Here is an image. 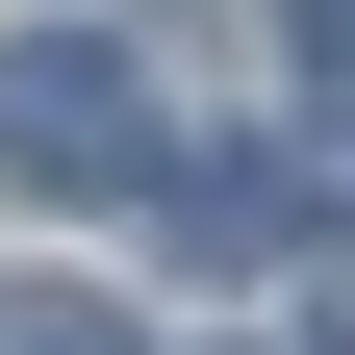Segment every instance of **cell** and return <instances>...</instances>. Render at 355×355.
<instances>
[{
  "mask_svg": "<svg viewBox=\"0 0 355 355\" xmlns=\"http://www.w3.org/2000/svg\"><path fill=\"white\" fill-rule=\"evenodd\" d=\"M304 51H355V0H304Z\"/></svg>",
  "mask_w": 355,
  "mask_h": 355,
  "instance_id": "cell-3",
  "label": "cell"
},
{
  "mask_svg": "<svg viewBox=\"0 0 355 355\" xmlns=\"http://www.w3.org/2000/svg\"><path fill=\"white\" fill-rule=\"evenodd\" d=\"M0 355H153V330H127V304H26Z\"/></svg>",
  "mask_w": 355,
  "mask_h": 355,
  "instance_id": "cell-2",
  "label": "cell"
},
{
  "mask_svg": "<svg viewBox=\"0 0 355 355\" xmlns=\"http://www.w3.org/2000/svg\"><path fill=\"white\" fill-rule=\"evenodd\" d=\"M0 178H51V203H127V178H153V102H127L102 26H26V51H0Z\"/></svg>",
  "mask_w": 355,
  "mask_h": 355,
  "instance_id": "cell-1",
  "label": "cell"
}]
</instances>
